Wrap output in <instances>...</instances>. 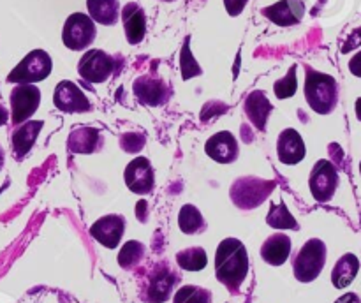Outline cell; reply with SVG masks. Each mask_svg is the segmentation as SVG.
<instances>
[{
	"instance_id": "6da1fadb",
	"label": "cell",
	"mask_w": 361,
	"mask_h": 303,
	"mask_svg": "<svg viewBox=\"0 0 361 303\" xmlns=\"http://www.w3.org/2000/svg\"><path fill=\"white\" fill-rule=\"evenodd\" d=\"M249 273V256L240 240L226 238L215 254V275L231 291H238Z\"/></svg>"
},
{
	"instance_id": "7a4b0ae2",
	"label": "cell",
	"mask_w": 361,
	"mask_h": 303,
	"mask_svg": "<svg viewBox=\"0 0 361 303\" xmlns=\"http://www.w3.org/2000/svg\"><path fill=\"white\" fill-rule=\"evenodd\" d=\"M305 99L310 109L319 115H330L338 102V83L330 74L307 69Z\"/></svg>"
},
{
	"instance_id": "3957f363",
	"label": "cell",
	"mask_w": 361,
	"mask_h": 303,
	"mask_svg": "<svg viewBox=\"0 0 361 303\" xmlns=\"http://www.w3.org/2000/svg\"><path fill=\"white\" fill-rule=\"evenodd\" d=\"M324 264H326V245L323 240L312 238L296 254L293 270L300 282H312L319 277Z\"/></svg>"
},
{
	"instance_id": "277c9868",
	"label": "cell",
	"mask_w": 361,
	"mask_h": 303,
	"mask_svg": "<svg viewBox=\"0 0 361 303\" xmlns=\"http://www.w3.org/2000/svg\"><path fill=\"white\" fill-rule=\"evenodd\" d=\"M274 189L275 182L256 178V176H245V178H238L233 183L231 199L236 206L250 210V208L259 206Z\"/></svg>"
},
{
	"instance_id": "5b68a950",
	"label": "cell",
	"mask_w": 361,
	"mask_h": 303,
	"mask_svg": "<svg viewBox=\"0 0 361 303\" xmlns=\"http://www.w3.org/2000/svg\"><path fill=\"white\" fill-rule=\"evenodd\" d=\"M53 62L44 49H34L28 53L7 76L9 83H37L46 80L51 73Z\"/></svg>"
},
{
	"instance_id": "8992f818",
	"label": "cell",
	"mask_w": 361,
	"mask_h": 303,
	"mask_svg": "<svg viewBox=\"0 0 361 303\" xmlns=\"http://www.w3.org/2000/svg\"><path fill=\"white\" fill-rule=\"evenodd\" d=\"M97 30L95 21L83 13H74L63 23L62 41L73 51H81L94 42Z\"/></svg>"
},
{
	"instance_id": "52a82bcc",
	"label": "cell",
	"mask_w": 361,
	"mask_h": 303,
	"mask_svg": "<svg viewBox=\"0 0 361 303\" xmlns=\"http://www.w3.org/2000/svg\"><path fill=\"white\" fill-rule=\"evenodd\" d=\"M41 102V90L34 83H18L11 92V118L13 123L27 122L39 108Z\"/></svg>"
},
{
	"instance_id": "ba28073f",
	"label": "cell",
	"mask_w": 361,
	"mask_h": 303,
	"mask_svg": "<svg viewBox=\"0 0 361 303\" xmlns=\"http://www.w3.org/2000/svg\"><path fill=\"white\" fill-rule=\"evenodd\" d=\"M310 192H312L314 199L319 203H326L334 197L335 190L338 187V171L330 161L321 159L316 162L312 173H310Z\"/></svg>"
},
{
	"instance_id": "9c48e42d",
	"label": "cell",
	"mask_w": 361,
	"mask_h": 303,
	"mask_svg": "<svg viewBox=\"0 0 361 303\" xmlns=\"http://www.w3.org/2000/svg\"><path fill=\"white\" fill-rule=\"evenodd\" d=\"M115 67V60L102 49H90L78 62V73L88 83H102L108 80Z\"/></svg>"
},
{
	"instance_id": "30bf717a",
	"label": "cell",
	"mask_w": 361,
	"mask_h": 303,
	"mask_svg": "<svg viewBox=\"0 0 361 303\" xmlns=\"http://www.w3.org/2000/svg\"><path fill=\"white\" fill-rule=\"evenodd\" d=\"M53 102H55L56 109L63 113H83L90 109V101L87 95L83 94L78 85L73 81H60L53 94Z\"/></svg>"
},
{
	"instance_id": "8fae6325",
	"label": "cell",
	"mask_w": 361,
	"mask_h": 303,
	"mask_svg": "<svg viewBox=\"0 0 361 303\" xmlns=\"http://www.w3.org/2000/svg\"><path fill=\"white\" fill-rule=\"evenodd\" d=\"M126 231V218L122 215H104L95 221L90 228V236L106 249H116Z\"/></svg>"
},
{
	"instance_id": "7c38bea8",
	"label": "cell",
	"mask_w": 361,
	"mask_h": 303,
	"mask_svg": "<svg viewBox=\"0 0 361 303\" xmlns=\"http://www.w3.org/2000/svg\"><path fill=\"white\" fill-rule=\"evenodd\" d=\"M126 185L134 194H148L154 189V168L147 157H136L123 173Z\"/></svg>"
},
{
	"instance_id": "4fadbf2b",
	"label": "cell",
	"mask_w": 361,
	"mask_h": 303,
	"mask_svg": "<svg viewBox=\"0 0 361 303\" xmlns=\"http://www.w3.org/2000/svg\"><path fill=\"white\" fill-rule=\"evenodd\" d=\"M261 13L279 27H293L302 21L305 14V4L302 0H279L274 6L264 7Z\"/></svg>"
},
{
	"instance_id": "5bb4252c",
	"label": "cell",
	"mask_w": 361,
	"mask_h": 303,
	"mask_svg": "<svg viewBox=\"0 0 361 303\" xmlns=\"http://www.w3.org/2000/svg\"><path fill=\"white\" fill-rule=\"evenodd\" d=\"M204 152L219 164H231L238 157V141L229 130H222L208 137Z\"/></svg>"
},
{
	"instance_id": "9a60e30c",
	"label": "cell",
	"mask_w": 361,
	"mask_h": 303,
	"mask_svg": "<svg viewBox=\"0 0 361 303\" xmlns=\"http://www.w3.org/2000/svg\"><path fill=\"white\" fill-rule=\"evenodd\" d=\"M277 155L282 164L295 166L305 157V143L298 130L284 129L277 141Z\"/></svg>"
},
{
	"instance_id": "2e32d148",
	"label": "cell",
	"mask_w": 361,
	"mask_h": 303,
	"mask_svg": "<svg viewBox=\"0 0 361 303\" xmlns=\"http://www.w3.org/2000/svg\"><path fill=\"white\" fill-rule=\"evenodd\" d=\"M134 94L147 106H159L168 99V87L162 80L148 74L134 81Z\"/></svg>"
},
{
	"instance_id": "e0dca14e",
	"label": "cell",
	"mask_w": 361,
	"mask_h": 303,
	"mask_svg": "<svg viewBox=\"0 0 361 303\" xmlns=\"http://www.w3.org/2000/svg\"><path fill=\"white\" fill-rule=\"evenodd\" d=\"M122 23L127 41L130 44H140L147 32V18H145L143 9L136 2H129L123 6Z\"/></svg>"
},
{
	"instance_id": "ac0fdd59",
	"label": "cell",
	"mask_w": 361,
	"mask_h": 303,
	"mask_svg": "<svg viewBox=\"0 0 361 303\" xmlns=\"http://www.w3.org/2000/svg\"><path fill=\"white\" fill-rule=\"evenodd\" d=\"M42 129L41 120H30V122H23L14 129L13 136H11V144H13L14 157L23 159L25 155L30 152V148L34 147L35 140H37L39 132Z\"/></svg>"
},
{
	"instance_id": "d6986e66",
	"label": "cell",
	"mask_w": 361,
	"mask_h": 303,
	"mask_svg": "<svg viewBox=\"0 0 361 303\" xmlns=\"http://www.w3.org/2000/svg\"><path fill=\"white\" fill-rule=\"evenodd\" d=\"M243 109H245V115L247 118L250 120V123H252L257 130H264L267 129L268 116H270L274 106L268 101L267 94H264L263 90H256L245 99Z\"/></svg>"
},
{
	"instance_id": "ffe728a7",
	"label": "cell",
	"mask_w": 361,
	"mask_h": 303,
	"mask_svg": "<svg viewBox=\"0 0 361 303\" xmlns=\"http://www.w3.org/2000/svg\"><path fill=\"white\" fill-rule=\"evenodd\" d=\"M173 284H175V275L171 273V270L168 266H159L150 277L145 299L148 303H162L169 298Z\"/></svg>"
},
{
	"instance_id": "44dd1931",
	"label": "cell",
	"mask_w": 361,
	"mask_h": 303,
	"mask_svg": "<svg viewBox=\"0 0 361 303\" xmlns=\"http://www.w3.org/2000/svg\"><path fill=\"white\" fill-rule=\"evenodd\" d=\"M291 254V238L282 233H275L261 247V257L271 266H281Z\"/></svg>"
},
{
	"instance_id": "7402d4cb",
	"label": "cell",
	"mask_w": 361,
	"mask_h": 303,
	"mask_svg": "<svg viewBox=\"0 0 361 303\" xmlns=\"http://www.w3.org/2000/svg\"><path fill=\"white\" fill-rule=\"evenodd\" d=\"M102 143L101 132L94 127H80L69 134L67 148L74 154H94Z\"/></svg>"
},
{
	"instance_id": "603a6c76",
	"label": "cell",
	"mask_w": 361,
	"mask_h": 303,
	"mask_svg": "<svg viewBox=\"0 0 361 303\" xmlns=\"http://www.w3.org/2000/svg\"><path fill=\"white\" fill-rule=\"evenodd\" d=\"M360 271V259L355 254H344L331 271V282L337 289H344L351 284Z\"/></svg>"
},
{
	"instance_id": "cb8c5ba5",
	"label": "cell",
	"mask_w": 361,
	"mask_h": 303,
	"mask_svg": "<svg viewBox=\"0 0 361 303\" xmlns=\"http://www.w3.org/2000/svg\"><path fill=\"white\" fill-rule=\"evenodd\" d=\"M88 13L95 23L115 25L118 21L120 4L118 0H87Z\"/></svg>"
},
{
	"instance_id": "d4e9b609",
	"label": "cell",
	"mask_w": 361,
	"mask_h": 303,
	"mask_svg": "<svg viewBox=\"0 0 361 303\" xmlns=\"http://www.w3.org/2000/svg\"><path fill=\"white\" fill-rule=\"evenodd\" d=\"M176 263H178L180 268L187 271H200L207 266L208 257L201 247H190V249H185L176 254Z\"/></svg>"
},
{
	"instance_id": "484cf974",
	"label": "cell",
	"mask_w": 361,
	"mask_h": 303,
	"mask_svg": "<svg viewBox=\"0 0 361 303\" xmlns=\"http://www.w3.org/2000/svg\"><path fill=\"white\" fill-rule=\"evenodd\" d=\"M178 225L185 235H194V233H200L203 229L204 221L201 211L197 210L194 204H185V206L180 208L178 214Z\"/></svg>"
},
{
	"instance_id": "4316f807",
	"label": "cell",
	"mask_w": 361,
	"mask_h": 303,
	"mask_svg": "<svg viewBox=\"0 0 361 303\" xmlns=\"http://www.w3.org/2000/svg\"><path fill=\"white\" fill-rule=\"evenodd\" d=\"M267 222L268 225H271V228L275 229H298V222H296V218L289 214L284 201H281L279 204H271Z\"/></svg>"
},
{
	"instance_id": "83f0119b",
	"label": "cell",
	"mask_w": 361,
	"mask_h": 303,
	"mask_svg": "<svg viewBox=\"0 0 361 303\" xmlns=\"http://www.w3.org/2000/svg\"><path fill=\"white\" fill-rule=\"evenodd\" d=\"M212 295L208 289L197 285H183L176 291L173 303H210Z\"/></svg>"
},
{
	"instance_id": "f1b7e54d",
	"label": "cell",
	"mask_w": 361,
	"mask_h": 303,
	"mask_svg": "<svg viewBox=\"0 0 361 303\" xmlns=\"http://www.w3.org/2000/svg\"><path fill=\"white\" fill-rule=\"evenodd\" d=\"M143 254H145L143 243L136 242V240H130V242H127L126 245L122 247V250H120L118 264L122 268H126V270H129V268H133L134 264L140 263Z\"/></svg>"
},
{
	"instance_id": "f546056e",
	"label": "cell",
	"mask_w": 361,
	"mask_h": 303,
	"mask_svg": "<svg viewBox=\"0 0 361 303\" xmlns=\"http://www.w3.org/2000/svg\"><path fill=\"white\" fill-rule=\"evenodd\" d=\"M189 37L185 39V42H183V48H182V53H180V69H182V78L183 80H190V78L194 76H200L201 74V67L200 63L196 62V58H194V55L190 53V46H189Z\"/></svg>"
},
{
	"instance_id": "4dcf8cb0",
	"label": "cell",
	"mask_w": 361,
	"mask_h": 303,
	"mask_svg": "<svg viewBox=\"0 0 361 303\" xmlns=\"http://www.w3.org/2000/svg\"><path fill=\"white\" fill-rule=\"evenodd\" d=\"M274 90H275V95H277L279 99H288V97H293V95L296 94V90H298V81H296V66L289 67L286 78L275 81Z\"/></svg>"
},
{
	"instance_id": "1f68e13d",
	"label": "cell",
	"mask_w": 361,
	"mask_h": 303,
	"mask_svg": "<svg viewBox=\"0 0 361 303\" xmlns=\"http://www.w3.org/2000/svg\"><path fill=\"white\" fill-rule=\"evenodd\" d=\"M120 147L129 154H136L145 147V136L137 132H127L120 137Z\"/></svg>"
},
{
	"instance_id": "d6a6232c",
	"label": "cell",
	"mask_w": 361,
	"mask_h": 303,
	"mask_svg": "<svg viewBox=\"0 0 361 303\" xmlns=\"http://www.w3.org/2000/svg\"><path fill=\"white\" fill-rule=\"evenodd\" d=\"M247 2H249V0H224V7L226 11H228L229 16H238V14H242V11L245 9Z\"/></svg>"
},
{
	"instance_id": "836d02e7",
	"label": "cell",
	"mask_w": 361,
	"mask_h": 303,
	"mask_svg": "<svg viewBox=\"0 0 361 303\" xmlns=\"http://www.w3.org/2000/svg\"><path fill=\"white\" fill-rule=\"evenodd\" d=\"M358 44H361V28H358V30L353 32V35L348 39V42H345V44H344V48H342V51L348 53L349 49L356 48V46H358Z\"/></svg>"
},
{
	"instance_id": "e575fe53",
	"label": "cell",
	"mask_w": 361,
	"mask_h": 303,
	"mask_svg": "<svg viewBox=\"0 0 361 303\" xmlns=\"http://www.w3.org/2000/svg\"><path fill=\"white\" fill-rule=\"evenodd\" d=\"M349 70H351L355 76L361 78V51L356 53V55L349 60Z\"/></svg>"
},
{
	"instance_id": "d590c367",
	"label": "cell",
	"mask_w": 361,
	"mask_h": 303,
	"mask_svg": "<svg viewBox=\"0 0 361 303\" xmlns=\"http://www.w3.org/2000/svg\"><path fill=\"white\" fill-rule=\"evenodd\" d=\"M335 303H361V299L356 292H345V295L341 296Z\"/></svg>"
},
{
	"instance_id": "8d00e7d4",
	"label": "cell",
	"mask_w": 361,
	"mask_h": 303,
	"mask_svg": "<svg viewBox=\"0 0 361 303\" xmlns=\"http://www.w3.org/2000/svg\"><path fill=\"white\" fill-rule=\"evenodd\" d=\"M145 211H147V201H140V203L136 204V215H140L141 221H145Z\"/></svg>"
},
{
	"instance_id": "74e56055",
	"label": "cell",
	"mask_w": 361,
	"mask_h": 303,
	"mask_svg": "<svg viewBox=\"0 0 361 303\" xmlns=\"http://www.w3.org/2000/svg\"><path fill=\"white\" fill-rule=\"evenodd\" d=\"M7 118H9V113H7V109L0 104V127L7 122Z\"/></svg>"
},
{
	"instance_id": "f35d334b",
	"label": "cell",
	"mask_w": 361,
	"mask_h": 303,
	"mask_svg": "<svg viewBox=\"0 0 361 303\" xmlns=\"http://www.w3.org/2000/svg\"><path fill=\"white\" fill-rule=\"evenodd\" d=\"M356 116H358V120H361V97L356 99Z\"/></svg>"
},
{
	"instance_id": "ab89813d",
	"label": "cell",
	"mask_w": 361,
	"mask_h": 303,
	"mask_svg": "<svg viewBox=\"0 0 361 303\" xmlns=\"http://www.w3.org/2000/svg\"><path fill=\"white\" fill-rule=\"evenodd\" d=\"M2 166H4V152H2V147H0V171H2Z\"/></svg>"
},
{
	"instance_id": "60d3db41",
	"label": "cell",
	"mask_w": 361,
	"mask_h": 303,
	"mask_svg": "<svg viewBox=\"0 0 361 303\" xmlns=\"http://www.w3.org/2000/svg\"><path fill=\"white\" fill-rule=\"evenodd\" d=\"M162 2H175V0H162Z\"/></svg>"
},
{
	"instance_id": "b9f144b4",
	"label": "cell",
	"mask_w": 361,
	"mask_h": 303,
	"mask_svg": "<svg viewBox=\"0 0 361 303\" xmlns=\"http://www.w3.org/2000/svg\"><path fill=\"white\" fill-rule=\"evenodd\" d=\"M360 173H361V162H360Z\"/></svg>"
}]
</instances>
